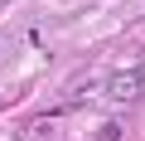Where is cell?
<instances>
[{"mask_svg":"<svg viewBox=\"0 0 145 141\" xmlns=\"http://www.w3.org/2000/svg\"><path fill=\"white\" fill-rule=\"evenodd\" d=\"M140 93H145V68L140 63H126V68H116V73L106 78V97L121 102V107L140 102Z\"/></svg>","mask_w":145,"mask_h":141,"instance_id":"6da1fadb","label":"cell"},{"mask_svg":"<svg viewBox=\"0 0 145 141\" xmlns=\"http://www.w3.org/2000/svg\"><path fill=\"white\" fill-rule=\"evenodd\" d=\"M97 141H116V126H106V131H102V136H97Z\"/></svg>","mask_w":145,"mask_h":141,"instance_id":"7a4b0ae2","label":"cell"}]
</instances>
